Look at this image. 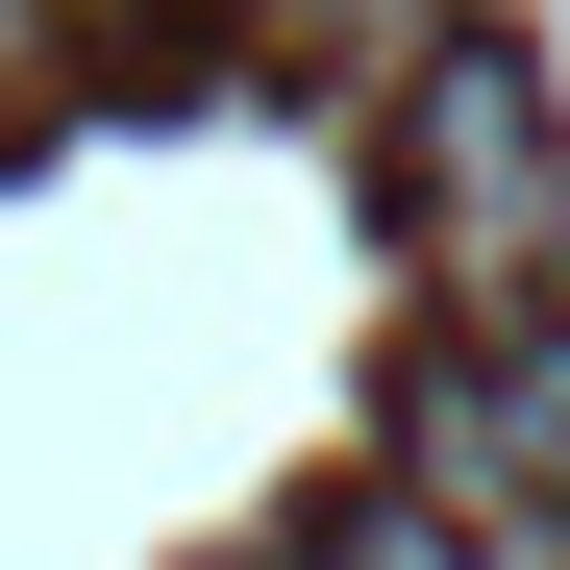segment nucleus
I'll return each instance as SVG.
<instances>
[{
    "mask_svg": "<svg viewBox=\"0 0 570 570\" xmlns=\"http://www.w3.org/2000/svg\"><path fill=\"white\" fill-rule=\"evenodd\" d=\"M397 224H422L446 323H570V125H546V75L497 26L397 50Z\"/></svg>",
    "mask_w": 570,
    "mask_h": 570,
    "instance_id": "obj_1",
    "label": "nucleus"
},
{
    "mask_svg": "<svg viewBox=\"0 0 570 570\" xmlns=\"http://www.w3.org/2000/svg\"><path fill=\"white\" fill-rule=\"evenodd\" d=\"M397 497H446L471 546L570 521V323H446L397 372Z\"/></svg>",
    "mask_w": 570,
    "mask_h": 570,
    "instance_id": "obj_2",
    "label": "nucleus"
},
{
    "mask_svg": "<svg viewBox=\"0 0 570 570\" xmlns=\"http://www.w3.org/2000/svg\"><path fill=\"white\" fill-rule=\"evenodd\" d=\"M273 26H323V50H422V26H471V0H273Z\"/></svg>",
    "mask_w": 570,
    "mask_h": 570,
    "instance_id": "obj_3",
    "label": "nucleus"
},
{
    "mask_svg": "<svg viewBox=\"0 0 570 570\" xmlns=\"http://www.w3.org/2000/svg\"><path fill=\"white\" fill-rule=\"evenodd\" d=\"M26 75H50V0H0V100H26Z\"/></svg>",
    "mask_w": 570,
    "mask_h": 570,
    "instance_id": "obj_4",
    "label": "nucleus"
},
{
    "mask_svg": "<svg viewBox=\"0 0 570 570\" xmlns=\"http://www.w3.org/2000/svg\"><path fill=\"white\" fill-rule=\"evenodd\" d=\"M199 26H273V0H199Z\"/></svg>",
    "mask_w": 570,
    "mask_h": 570,
    "instance_id": "obj_5",
    "label": "nucleus"
}]
</instances>
